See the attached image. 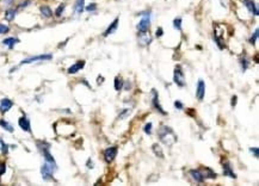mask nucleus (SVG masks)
<instances>
[{
	"mask_svg": "<svg viewBox=\"0 0 259 186\" xmlns=\"http://www.w3.org/2000/svg\"><path fill=\"white\" fill-rule=\"evenodd\" d=\"M158 135H159V138L160 141L166 144V146H173L176 142H177V135L174 134L172 129L167 125H162L159 131H158Z\"/></svg>",
	"mask_w": 259,
	"mask_h": 186,
	"instance_id": "obj_1",
	"label": "nucleus"
},
{
	"mask_svg": "<svg viewBox=\"0 0 259 186\" xmlns=\"http://www.w3.org/2000/svg\"><path fill=\"white\" fill-rule=\"evenodd\" d=\"M56 170V165L54 163H49V162H44L42 168H41V173L44 180H51L53 179V173Z\"/></svg>",
	"mask_w": 259,
	"mask_h": 186,
	"instance_id": "obj_2",
	"label": "nucleus"
},
{
	"mask_svg": "<svg viewBox=\"0 0 259 186\" xmlns=\"http://www.w3.org/2000/svg\"><path fill=\"white\" fill-rule=\"evenodd\" d=\"M174 82L178 85L179 87L185 86V76H184V72L182 71V67L178 64L174 68Z\"/></svg>",
	"mask_w": 259,
	"mask_h": 186,
	"instance_id": "obj_3",
	"label": "nucleus"
},
{
	"mask_svg": "<svg viewBox=\"0 0 259 186\" xmlns=\"http://www.w3.org/2000/svg\"><path fill=\"white\" fill-rule=\"evenodd\" d=\"M51 55L50 54H44V55H37V56H32V57H28L20 62V64H26V63H32L36 61H46V60H51Z\"/></svg>",
	"mask_w": 259,
	"mask_h": 186,
	"instance_id": "obj_4",
	"label": "nucleus"
},
{
	"mask_svg": "<svg viewBox=\"0 0 259 186\" xmlns=\"http://www.w3.org/2000/svg\"><path fill=\"white\" fill-rule=\"evenodd\" d=\"M116 155H117V147H110V148L105 149V151H104V159L108 163L113 161Z\"/></svg>",
	"mask_w": 259,
	"mask_h": 186,
	"instance_id": "obj_5",
	"label": "nucleus"
},
{
	"mask_svg": "<svg viewBox=\"0 0 259 186\" xmlns=\"http://www.w3.org/2000/svg\"><path fill=\"white\" fill-rule=\"evenodd\" d=\"M137 29H139V31L141 34H146L147 32L148 29H149V13H148V16H146L145 18H142L140 20V23L137 25Z\"/></svg>",
	"mask_w": 259,
	"mask_h": 186,
	"instance_id": "obj_6",
	"label": "nucleus"
},
{
	"mask_svg": "<svg viewBox=\"0 0 259 186\" xmlns=\"http://www.w3.org/2000/svg\"><path fill=\"white\" fill-rule=\"evenodd\" d=\"M152 93H153V99H152V101H153V106L155 108V110L160 112L161 115H166V112L162 110V106H161L160 103H159V96H158L157 91H155V89H153V91H152Z\"/></svg>",
	"mask_w": 259,
	"mask_h": 186,
	"instance_id": "obj_7",
	"label": "nucleus"
},
{
	"mask_svg": "<svg viewBox=\"0 0 259 186\" xmlns=\"http://www.w3.org/2000/svg\"><path fill=\"white\" fill-rule=\"evenodd\" d=\"M13 106V101L7 98H4V99L0 101V112L1 113H5L7 112Z\"/></svg>",
	"mask_w": 259,
	"mask_h": 186,
	"instance_id": "obj_8",
	"label": "nucleus"
},
{
	"mask_svg": "<svg viewBox=\"0 0 259 186\" xmlns=\"http://www.w3.org/2000/svg\"><path fill=\"white\" fill-rule=\"evenodd\" d=\"M18 124H19V126H20L24 131H28V133L31 131V124H30V121H29L25 116H22V117L18 119Z\"/></svg>",
	"mask_w": 259,
	"mask_h": 186,
	"instance_id": "obj_9",
	"label": "nucleus"
},
{
	"mask_svg": "<svg viewBox=\"0 0 259 186\" xmlns=\"http://www.w3.org/2000/svg\"><path fill=\"white\" fill-rule=\"evenodd\" d=\"M205 94V85L203 82V80H199L197 84V89H196V96L199 100H203Z\"/></svg>",
	"mask_w": 259,
	"mask_h": 186,
	"instance_id": "obj_10",
	"label": "nucleus"
},
{
	"mask_svg": "<svg viewBox=\"0 0 259 186\" xmlns=\"http://www.w3.org/2000/svg\"><path fill=\"white\" fill-rule=\"evenodd\" d=\"M84 66H85V61H83V60H80V61L75 62L73 66H71L69 68H68V73L69 74H74V73H76L78 71H80L81 68H84Z\"/></svg>",
	"mask_w": 259,
	"mask_h": 186,
	"instance_id": "obj_11",
	"label": "nucleus"
},
{
	"mask_svg": "<svg viewBox=\"0 0 259 186\" xmlns=\"http://www.w3.org/2000/svg\"><path fill=\"white\" fill-rule=\"evenodd\" d=\"M190 174H191L192 179H194L196 183H203V181H204V175L201 173L198 170H191V171H190Z\"/></svg>",
	"mask_w": 259,
	"mask_h": 186,
	"instance_id": "obj_12",
	"label": "nucleus"
},
{
	"mask_svg": "<svg viewBox=\"0 0 259 186\" xmlns=\"http://www.w3.org/2000/svg\"><path fill=\"white\" fill-rule=\"evenodd\" d=\"M223 174L227 175V177H229V178H233V179L236 178V174L233 172V170H232V167H231V165L228 162L223 163Z\"/></svg>",
	"mask_w": 259,
	"mask_h": 186,
	"instance_id": "obj_13",
	"label": "nucleus"
},
{
	"mask_svg": "<svg viewBox=\"0 0 259 186\" xmlns=\"http://www.w3.org/2000/svg\"><path fill=\"white\" fill-rule=\"evenodd\" d=\"M2 43L5 44V46H7L10 49H12L13 46L16 44V43H19V39L18 38H14V37H10V38H5L4 41H2Z\"/></svg>",
	"mask_w": 259,
	"mask_h": 186,
	"instance_id": "obj_14",
	"label": "nucleus"
},
{
	"mask_svg": "<svg viewBox=\"0 0 259 186\" xmlns=\"http://www.w3.org/2000/svg\"><path fill=\"white\" fill-rule=\"evenodd\" d=\"M117 25H118V18H116L112 23L110 24V26L106 29V31H105V34H104V36H109L110 34H112L116 29H117Z\"/></svg>",
	"mask_w": 259,
	"mask_h": 186,
	"instance_id": "obj_15",
	"label": "nucleus"
},
{
	"mask_svg": "<svg viewBox=\"0 0 259 186\" xmlns=\"http://www.w3.org/2000/svg\"><path fill=\"white\" fill-rule=\"evenodd\" d=\"M245 2H246V6H247V7H248V10H250L251 12L253 13V14H256V16H258V9L256 7V5H254V2H253L252 0H246Z\"/></svg>",
	"mask_w": 259,
	"mask_h": 186,
	"instance_id": "obj_16",
	"label": "nucleus"
},
{
	"mask_svg": "<svg viewBox=\"0 0 259 186\" xmlns=\"http://www.w3.org/2000/svg\"><path fill=\"white\" fill-rule=\"evenodd\" d=\"M13 2H14V0H0V9L7 10L12 6Z\"/></svg>",
	"mask_w": 259,
	"mask_h": 186,
	"instance_id": "obj_17",
	"label": "nucleus"
},
{
	"mask_svg": "<svg viewBox=\"0 0 259 186\" xmlns=\"http://www.w3.org/2000/svg\"><path fill=\"white\" fill-rule=\"evenodd\" d=\"M84 2H85V0H76L75 6H74L76 13H81L84 11Z\"/></svg>",
	"mask_w": 259,
	"mask_h": 186,
	"instance_id": "obj_18",
	"label": "nucleus"
},
{
	"mask_svg": "<svg viewBox=\"0 0 259 186\" xmlns=\"http://www.w3.org/2000/svg\"><path fill=\"white\" fill-rule=\"evenodd\" d=\"M41 12L42 14L44 16V17H47V18H50L51 16H53V12H51V10H50L49 6H41Z\"/></svg>",
	"mask_w": 259,
	"mask_h": 186,
	"instance_id": "obj_19",
	"label": "nucleus"
},
{
	"mask_svg": "<svg viewBox=\"0 0 259 186\" xmlns=\"http://www.w3.org/2000/svg\"><path fill=\"white\" fill-rule=\"evenodd\" d=\"M153 151H154V154L155 155H158L159 158H164V153H162V149H161V147L158 144V143H154L153 144Z\"/></svg>",
	"mask_w": 259,
	"mask_h": 186,
	"instance_id": "obj_20",
	"label": "nucleus"
},
{
	"mask_svg": "<svg viewBox=\"0 0 259 186\" xmlns=\"http://www.w3.org/2000/svg\"><path fill=\"white\" fill-rule=\"evenodd\" d=\"M122 88H123V80L120 76H116L115 78V89L116 91H120Z\"/></svg>",
	"mask_w": 259,
	"mask_h": 186,
	"instance_id": "obj_21",
	"label": "nucleus"
},
{
	"mask_svg": "<svg viewBox=\"0 0 259 186\" xmlns=\"http://www.w3.org/2000/svg\"><path fill=\"white\" fill-rule=\"evenodd\" d=\"M16 17V10H12V9H7V11L5 13V18L7 20H13Z\"/></svg>",
	"mask_w": 259,
	"mask_h": 186,
	"instance_id": "obj_22",
	"label": "nucleus"
},
{
	"mask_svg": "<svg viewBox=\"0 0 259 186\" xmlns=\"http://www.w3.org/2000/svg\"><path fill=\"white\" fill-rule=\"evenodd\" d=\"M0 125H1V126H2L5 130H7V131H10V133H12V131H13V126H12V125H11V124H9L7 122H6V121H4V119H2V121H0Z\"/></svg>",
	"mask_w": 259,
	"mask_h": 186,
	"instance_id": "obj_23",
	"label": "nucleus"
},
{
	"mask_svg": "<svg viewBox=\"0 0 259 186\" xmlns=\"http://www.w3.org/2000/svg\"><path fill=\"white\" fill-rule=\"evenodd\" d=\"M205 175H204V178H210V179H215L216 178V173L215 172H213L210 168H205Z\"/></svg>",
	"mask_w": 259,
	"mask_h": 186,
	"instance_id": "obj_24",
	"label": "nucleus"
},
{
	"mask_svg": "<svg viewBox=\"0 0 259 186\" xmlns=\"http://www.w3.org/2000/svg\"><path fill=\"white\" fill-rule=\"evenodd\" d=\"M173 26H174V29H177V30H182V19H180V18H176V19L173 20Z\"/></svg>",
	"mask_w": 259,
	"mask_h": 186,
	"instance_id": "obj_25",
	"label": "nucleus"
},
{
	"mask_svg": "<svg viewBox=\"0 0 259 186\" xmlns=\"http://www.w3.org/2000/svg\"><path fill=\"white\" fill-rule=\"evenodd\" d=\"M0 149H1V151H2L4 154H6V153L9 151V146H7L2 140H0Z\"/></svg>",
	"mask_w": 259,
	"mask_h": 186,
	"instance_id": "obj_26",
	"label": "nucleus"
},
{
	"mask_svg": "<svg viewBox=\"0 0 259 186\" xmlns=\"http://www.w3.org/2000/svg\"><path fill=\"white\" fill-rule=\"evenodd\" d=\"M65 6H66L65 4H61V5L56 9V11H55V16H56V17H60V16H61L62 12H63V10H65Z\"/></svg>",
	"mask_w": 259,
	"mask_h": 186,
	"instance_id": "obj_27",
	"label": "nucleus"
},
{
	"mask_svg": "<svg viewBox=\"0 0 259 186\" xmlns=\"http://www.w3.org/2000/svg\"><path fill=\"white\" fill-rule=\"evenodd\" d=\"M130 113V109H124L123 111L120 113V116H118V118H121V119H123V118H125Z\"/></svg>",
	"mask_w": 259,
	"mask_h": 186,
	"instance_id": "obj_28",
	"label": "nucleus"
},
{
	"mask_svg": "<svg viewBox=\"0 0 259 186\" xmlns=\"http://www.w3.org/2000/svg\"><path fill=\"white\" fill-rule=\"evenodd\" d=\"M143 130H145V133L148 134V135H150L152 134V123H147L145 125V128H143Z\"/></svg>",
	"mask_w": 259,
	"mask_h": 186,
	"instance_id": "obj_29",
	"label": "nucleus"
},
{
	"mask_svg": "<svg viewBox=\"0 0 259 186\" xmlns=\"http://www.w3.org/2000/svg\"><path fill=\"white\" fill-rule=\"evenodd\" d=\"M257 38H258V29L254 31V35L251 37V39H250V43H251V44H254V43H256V41H257Z\"/></svg>",
	"mask_w": 259,
	"mask_h": 186,
	"instance_id": "obj_30",
	"label": "nucleus"
},
{
	"mask_svg": "<svg viewBox=\"0 0 259 186\" xmlns=\"http://www.w3.org/2000/svg\"><path fill=\"white\" fill-rule=\"evenodd\" d=\"M6 32H9V26L0 24V34H6Z\"/></svg>",
	"mask_w": 259,
	"mask_h": 186,
	"instance_id": "obj_31",
	"label": "nucleus"
},
{
	"mask_svg": "<svg viewBox=\"0 0 259 186\" xmlns=\"http://www.w3.org/2000/svg\"><path fill=\"white\" fill-rule=\"evenodd\" d=\"M96 9H97V5H96V4H91V5H88L86 7V11L91 12V11H94Z\"/></svg>",
	"mask_w": 259,
	"mask_h": 186,
	"instance_id": "obj_32",
	"label": "nucleus"
},
{
	"mask_svg": "<svg viewBox=\"0 0 259 186\" xmlns=\"http://www.w3.org/2000/svg\"><path fill=\"white\" fill-rule=\"evenodd\" d=\"M250 150H251V153H253V154H254V156H256V158H258V156H259V149L257 148V147H254V148H251Z\"/></svg>",
	"mask_w": 259,
	"mask_h": 186,
	"instance_id": "obj_33",
	"label": "nucleus"
},
{
	"mask_svg": "<svg viewBox=\"0 0 259 186\" xmlns=\"http://www.w3.org/2000/svg\"><path fill=\"white\" fill-rule=\"evenodd\" d=\"M241 67H242V71H246L247 69V61L246 59H241Z\"/></svg>",
	"mask_w": 259,
	"mask_h": 186,
	"instance_id": "obj_34",
	"label": "nucleus"
},
{
	"mask_svg": "<svg viewBox=\"0 0 259 186\" xmlns=\"http://www.w3.org/2000/svg\"><path fill=\"white\" fill-rule=\"evenodd\" d=\"M174 106L178 109V110H182L183 109V104L179 101V100H177V101H174Z\"/></svg>",
	"mask_w": 259,
	"mask_h": 186,
	"instance_id": "obj_35",
	"label": "nucleus"
},
{
	"mask_svg": "<svg viewBox=\"0 0 259 186\" xmlns=\"http://www.w3.org/2000/svg\"><path fill=\"white\" fill-rule=\"evenodd\" d=\"M5 171H6V165L5 163H0V175L5 173Z\"/></svg>",
	"mask_w": 259,
	"mask_h": 186,
	"instance_id": "obj_36",
	"label": "nucleus"
},
{
	"mask_svg": "<svg viewBox=\"0 0 259 186\" xmlns=\"http://www.w3.org/2000/svg\"><path fill=\"white\" fill-rule=\"evenodd\" d=\"M30 2H31L30 0H25V1H23V2L20 4V6H19V7H25V6H28Z\"/></svg>",
	"mask_w": 259,
	"mask_h": 186,
	"instance_id": "obj_37",
	"label": "nucleus"
},
{
	"mask_svg": "<svg viewBox=\"0 0 259 186\" xmlns=\"http://www.w3.org/2000/svg\"><path fill=\"white\" fill-rule=\"evenodd\" d=\"M155 35H157V37H161V36H162V29H161V27H159V29L157 30V34H155Z\"/></svg>",
	"mask_w": 259,
	"mask_h": 186,
	"instance_id": "obj_38",
	"label": "nucleus"
},
{
	"mask_svg": "<svg viewBox=\"0 0 259 186\" xmlns=\"http://www.w3.org/2000/svg\"><path fill=\"white\" fill-rule=\"evenodd\" d=\"M236 99H238V97H236V96H233V98H232V106H235V105H236Z\"/></svg>",
	"mask_w": 259,
	"mask_h": 186,
	"instance_id": "obj_39",
	"label": "nucleus"
},
{
	"mask_svg": "<svg viewBox=\"0 0 259 186\" xmlns=\"http://www.w3.org/2000/svg\"><path fill=\"white\" fill-rule=\"evenodd\" d=\"M130 88H131V84H130V82L128 81V82L125 84V91H129Z\"/></svg>",
	"mask_w": 259,
	"mask_h": 186,
	"instance_id": "obj_40",
	"label": "nucleus"
},
{
	"mask_svg": "<svg viewBox=\"0 0 259 186\" xmlns=\"http://www.w3.org/2000/svg\"><path fill=\"white\" fill-rule=\"evenodd\" d=\"M87 167H88V168H93V162L91 161V160L87 161Z\"/></svg>",
	"mask_w": 259,
	"mask_h": 186,
	"instance_id": "obj_41",
	"label": "nucleus"
},
{
	"mask_svg": "<svg viewBox=\"0 0 259 186\" xmlns=\"http://www.w3.org/2000/svg\"><path fill=\"white\" fill-rule=\"evenodd\" d=\"M103 82V76H99L98 78V84H102Z\"/></svg>",
	"mask_w": 259,
	"mask_h": 186,
	"instance_id": "obj_42",
	"label": "nucleus"
}]
</instances>
